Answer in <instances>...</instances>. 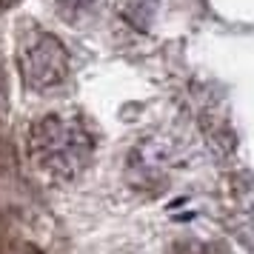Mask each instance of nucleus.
Returning a JSON list of instances; mask_svg holds the SVG:
<instances>
[{
  "label": "nucleus",
  "mask_w": 254,
  "mask_h": 254,
  "mask_svg": "<svg viewBox=\"0 0 254 254\" xmlns=\"http://www.w3.org/2000/svg\"><path fill=\"white\" fill-rule=\"evenodd\" d=\"M29 154L40 172L52 177H74L92 157V137L77 120L49 115L32 126Z\"/></svg>",
  "instance_id": "1"
},
{
  "label": "nucleus",
  "mask_w": 254,
  "mask_h": 254,
  "mask_svg": "<svg viewBox=\"0 0 254 254\" xmlns=\"http://www.w3.org/2000/svg\"><path fill=\"white\" fill-rule=\"evenodd\" d=\"M69 55L55 35L37 32L20 49V74L29 89H49L66 77Z\"/></svg>",
  "instance_id": "2"
},
{
  "label": "nucleus",
  "mask_w": 254,
  "mask_h": 254,
  "mask_svg": "<svg viewBox=\"0 0 254 254\" xmlns=\"http://www.w3.org/2000/svg\"><path fill=\"white\" fill-rule=\"evenodd\" d=\"M94 0H58V9L63 17H69V20H77L80 14H86L92 9Z\"/></svg>",
  "instance_id": "3"
},
{
  "label": "nucleus",
  "mask_w": 254,
  "mask_h": 254,
  "mask_svg": "<svg viewBox=\"0 0 254 254\" xmlns=\"http://www.w3.org/2000/svg\"><path fill=\"white\" fill-rule=\"evenodd\" d=\"M20 0H0V12H9V9H14Z\"/></svg>",
  "instance_id": "4"
},
{
  "label": "nucleus",
  "mask_w": 254,
  "mask_h": 254,
  "mask_svg": "<svg viewBox=\"0 0 254 254\" xmlns=\"http://www.w3.org/2000/svg\"><path fill=\"white\" fill-rule=\"evenodd\" d=\"M17 254H40V249H35V246H23Z\"/></svg>",
  "instance_id": "5"
}]
</instances>
